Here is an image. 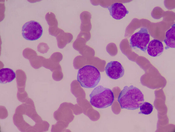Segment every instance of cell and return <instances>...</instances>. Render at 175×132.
<instances>
[{"label":"cell","mask_w":175,"mask_h":132,"mask_svg":"<svg viewBox=\"0 0 175 132\" xmlns=\"http://www.w3.org/2000/svg\"><path fill=\"white\" fill-rule=\"evenodd\" d=\"M144 100V95L142 92L133 85L124 86L118 99L121 109L129 110L139 109Z\"/></svg>","instance_id":"1"},{"label":"cell","mask_w":175,"mask_h":132,"mask_svg":"<svg viewBox=\"0 0 175 132\" xmlns=\"http://www.w3.org/2000/svg\"><path fill=\"white\" fill-rule=\"evenodd\" d=\"M89 96L90 104L99 109H104L110 106L114 100L111 90L101 85L95 88Z\"/></svg>","instance_id":"2"},{"label":"cell","mask_w":175,"mask_h":132,"mask_svg":"<svg viewBox=\"0 0 175 132\" xmlns=\"http://www.w3.org/2000/svg\"><path fill=\"white\" fill-rule=\"evenodd\" d=\"M100 79V72L94 66L85 65L78 71L77 81L83 88H91L95 87L99 83Z\"/></svg>","instance_id":"3"},{"label":"cell","mask_w":175,"mask_h":132,"mask_svg":"<svg viewBox=\"0 0 175 132\" xmlns=\"http://www.w3.org/2000/svg\"><path fill=\"white\" fill-rule=\"evenodd\" d=\"M43 29L38 22L32 20L25 23L23 26L22 35L26 39L34 41L39 39L42 36Z\"/></svg>","instance_id":"4"},{"label":"cell","mask_w":175,"mask_h":132,"mask_svg":"<svg viewBox=\"0 0 175 132\" xmlns=\"http://www.w3.org/2000/svg\"><path fill=\"white\" fill-rule=\"evenodd\" d=\"M150 39L148 29L145 27L142 28L131 36L130 40V47L134 48H137L145 52Z\"/></svg>","instance_id":"5"},{"label":"cell","mask_w":175,"mask_h":132,"mask_svg":"<svg viewBox=\"0 0 175 132\" xmlns=\"http://www.w3.org/2000/svg\"><path fill=\"white\" fill-rule=\"evenodd\" d=\"M105 70L108 77L115 80L121 78L124 74L125 70L123 67L117 61H112L108 63Z\"/></svg>","instance_id":"6"},{"label":"cell","mask_w":175,"mask_h":132,"mask_svg":"<svg viewBox=\"0 0 175 132\" xmlns=\"http://www.w3.org/2000/svg\"><path fill=\"white\" fill-rule=\"evenodd\" d=\"M107 8L109 11L110 15L116 20L122 19L129 13L125 6L120 3H113L110 7H107Z\"/></svg>","instance_id":"7"},{"label":"cell","mask_w":175,"mask_h":132,"mask_svg":"<svg viewBox=\"0 0 175 132\" xmlns=\"http://www.w3.org/2000/svg\"><path fill=\"white\" fill-rule=\"evenodd\" d=\"M148 54L153 57L160 55L164 50L163 46L160 41L154 39L149 43L147 48Z\"/></svg>","instance_id":"8"},{"label":"cell","mask_w":175,"mask_h":132,"mask_svg":"<svg viewBox=\"0 0 175 132\" xmlns=\"http://www.w3.org/2000/svg\"><path fill=\"white\" fill-rule=\"evenodd\" d=\"M16 77L15 73L8 68H2L0 70V82L6 84L12 81Z\"/></svg>","instance_id":"9"},{"label":"cell","mask_w":175,"mask_h":132,"mask_svg":"<svg viewBox=\"0 0 175 132\" xmlns=\"http://www.w3.org/2000/svg\"><path fill=\"white\" fill-rule=\"evenodd\" d=\"M175 24L166 32V39L164 41L166 46L165 48L167 49L170 48L175 47Z\"/></svg>","instance_id":"10"},{"label":"cell","mask_w":175,"mask_h":132,"mask_svg":"<svg viewBox=\"0 0 175 132\" xmlns=\"http://www.w3.org/2000/svg\"><path fill=\"white\" fill-rule=\"evenodd\" d=\"M139 107L140 111L139 113V114L148 115L152 113L153 107L150 103L144 102L142 103Z\"/></svg>","instance_id":"11"}]
</instances>
